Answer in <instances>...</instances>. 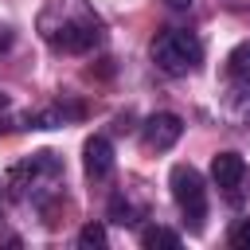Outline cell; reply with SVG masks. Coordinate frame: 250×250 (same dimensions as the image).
Returning <instances> with one entry per match:
<instances>
[{
  "mask_svg": "<svg viewBox=\"0 0 250 250\" xmlns=\"http://www.w3.org/2000/svg\"><path fill=\"white\" fill-rule=\"evenodd\" d=\"M62 188H66V168H62V156L51 148L23 156L8 172V195H16L23 207H31L39 215H47L62 199Z\"/></svg>",
  "mask_w": 250,
  "mask_h": 250,
  "instance_id": "obj_2",
  "label": "cell"
},
{
  "mask_svg": "<svg viewBox=\"0 0 250 250\" xmlns=\"http://www.w3.org/2000/svg\"><path fill=\"white\" fill-rule=\"evenodd\" d=\"M148 55L156 62V70L172 74V78H184L191 70H199L203 62V43L195 31H184V27H164L152 43H148Z\"/></svg>",
  "mask_w": 250,
  "mask_h": 250,
  "instance_id": "obj_3",
  "label": "cell"
},
{
  "mask_svg": "<svg viewBox=\"0 0 250 250\" xmlns=\"http://www.w3.org/2000/svg\"><path fill=\"white\" fill-rule=\"evenodd\" d=\"M35 31L59 55H90L105 39V20L90 0H47Z\"/></svg>",
  "mask_w": 250,
  "mask_h": 250,
  "instance_id": "obj_1",
  "label": "cell"
},
{
  "mask_svg": "<svg viewBox=\"0 0 250 250\" xmlns=\"http://www.w3.org/2000/svg\"><path fill=\"white\" fill-rule=\"evenodd\" d=\"M8 47H12V27L0 23V51H8Z\"/></svg>",
  "mask_w": 250,
  "mask_h": 250,
  "instance_id": "obj_16",
  "label": "cell"
},
{
  "mask_svg": "<svg viewBox=\"0 0 250 250\" xmlns=\"http://www.w3.org/2000/svg\"><path fill=\"white\" fill-rule=\"evenodd\" d=\"M227 242H230L234 250H250V219H238V223L230 227V234H227Z\"/></svg>",
  "mask_w": 250,
  "mask_h": 250,
  "instance_id": "obj_13",
  "label": "cell"
},
{
  "mask_svg": "<svg viewBox=\"0 0 250 250\" xmlns=\"http://www.w3.org/2000/svg\"><path fill=\"white\" fill-rule=\"evenodd\" d=\"M184 238H180V230H172V227H164V223H152V227H145L141 230V246L145 250H156V246H168V250H176Z\"/></svg>",
  "mask_w": 250,
  "mask_h": 250,
  "instance_id": "obj_10",
  "label": "cell"
},
{
  "mask_svg": "<svg viewBox=\"0 0 250 250\" xmlns=\"http://www.w3.org/2000/svg\"><path fill=\"white\" fill-rule=\"evenodd\" d=\"M180 137H184V121H180L176 113H168V109L145 117V125H141V141H145V148H152V152H168Z\"/></svg>",
  "mask_w": 250,
  "mask_h": 250,
  "instance_id": "obj_6",
  "label": "cell"
},
{
  "mask_svg": "<svg viewBox=\"0 0 250 250\" xmlns=\"http://www.w3.org/2000/svg\"><path fill=\"white\" fill-rule=\"evenodd\" d=\"M191 4H195V0H164V8H168V12H188Z\"/></svg>",
  "mask_w": 250,
  "mask_h": 250,
  "instance_id": "obj_15",
  "label": "cell"
},
{
  "mask_svg": "<svg viewBox=\"0 0 250 250\" xmlns=\"http://www.w3.org/2000/svg\"><path fill=\"white\" fill-rule=\"evenodd\" d=\"M227 74H230V78H250V39H242V43L227 55Z\"/></svg>",
  "mask_w": 250,
  "mask_h": 250,
  "instance_id": "obj_11",
  "label": "cell"
},
{
  "mask_svg": "<svg viewBox=\"0 0 250 250\" xmlns=\"http://www.w3.org/2000/svg\"><path fill=\"white\" fill-rule=\"evenodd\" d=\"M4 219H8V184H0V230H4Z\"/></svg>",
  "mask_w": 250,
  "mask_h": 250,
  "instance_id": "obj_14",
  "label": "cell"
},
{
  "mask_svg": "<svg viewBox=\"0 0 250 250\" xmlns=\"http://www.w3.org/2000/svg\"><path fill=\"white\" fill-rule=\"evenodd\" d=\"M82 168H86L90 180H105V176L113 172V145H109V137L94 133V137L82 145Z\"/></svg>",
  "mask_w": 250,
  "mask_h": 250,
  "instance_id": "obj_7",
  "label": "cell"
},
{
  "mask_svg": "<svg viewBox=\"0 0 250 250\" xmlns=\"http://www.w3.org/2000/svg\"><path fill=\"white\" fill-rule=\"evenodd\" d=\"M105 242H109V234H105L102 223H86V227L78 230V246H82V250H105Z\"/></svg>",
  "mask_w": 250,
  "mask_h": 250,
  "instance_id": "obj_12",
  "label": "cell"
},
{
  "mask_svg": "<svg viewBox=\"0 0 250 250\" xmlns=\"http://www.w3.org/2000/svg\"><path fill=\"white\" fill-rule=\"evenodd\" d=\"M168 184H172V199H176L184 223H188L191 230H203V223H207V184H203L199 168H191V164H172Z\"/></svg>",
  "mask_w": 250,
  "mask_h": 250,
  "instance_id": "obj_4",
  "label": "cell"
},
{
  "mask_svg": "<svg viewBox=\"0 0 250 250\" xmlns=\"http://www.w3.org/2000/svg\"><path fill=\"white\" fill-rule=\"evenodd\" d=\"M211 180H215L223 203L242 207L250 199V164L238 152H215L211 156Z\"/></svg>",
  "mask_w": 250,
  "mask_h": 250,
  "instance_id": "obj_5",
  "label": "cell"
},
{
  "mask_svg": "<svg viewBox=\"0 0 250 250\" xmlns=\"http://www.w3.org/2000/svg\"><path fill=\"white\" fill-rule=\"evenodd\" d=\"M109 219H113L117 227H137V223L145 219V207L133 203L129 191H113V195H109Z\"/></svg>",
  "mask_w": 250,
  "mask_h": 250,
  "instance_id": "obj_9",
  "label": "cell"
},
{
  "mask_svg": "<svg viewBox=\"0 0 250 250\" xmlns=\"http://www.w3.org/2000/svg\"><path fill=\"white\" fill-rule=\"evenodd\" d=\"M223 113L234 125H250V78H234V86L223 98Z\"/></svg>",
  "mask_w": 250,
  "mask_h": 250,
  "instance_id": "obj_8",
  "label": "cell"
}]
</instances>
